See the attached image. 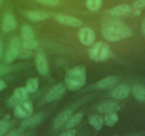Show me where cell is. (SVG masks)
Segmentation results:
<instances>
[{"label":"cell","mask_w":145,"mask_h":136,"mask_svg":"<svg viewBox=\"0 0 145 136\" xmlns=\"http://www.w3.org/2000/svg\"><path fill=\"white\" fill-rule=\"evenodd\" d=\"M133 31L130 26L120 21H112L102 28L103 37L109 42H118L130 37Z\"/></svg>","instance_id":"obj_1"},{"label":"cell","mask_w":145,"mask_h":136,"mask_svg":"<svg viewBox=\"0 0 145 136\" xmlns=\"http://www.w3.org/2000/svg\"><path fill=\"white\" fill-rule=\"evenodd\" d=\"M86 71L83 66H77L68 71L65 78V86L73 92L79 90L86 84Z\"/></svg>","instance_id":"obj_2"},{"label":"cell","mask_w":145,"mask_h":136,"mask_svg":"<svg viewBox=\"0 0 145 136\" xmlns=\"http://www.w3.org/2000/svg\"><path fill=\"white\" fill-rule=\"evenodd\" d=\"M89 50V58L96 62H102L108 59L111 56L110 47L104 41H99L93 44Z\"/></svg>","instance_id":"obj_3"},{"label":"cell","mask_w":145,"mask_h":136,"mask_svg":"<svg viewBox=\"0 0 145 136\" xmlns=\"http://www.w3.org/2000/svg\"><path fill=\"white\" fill-rule=\"evenodd\" d=\"M33 111V106L28 101H25L14 107V116L18 118L24 119L31 116Z\"/></svg>","instance_id":"obj_4"},{"label":"cell","mask_w":145,"mask_h":136,"mask_svg":"<svg viewBox=\"0 0 145 136\" xmlns=\"http://www.w3.org/2000/svg\"><path fill=\"white\" fill-rule=\"evenodd\" d=\"M21 47V42L18 38H14L10 42L9 46L6 52L5 60L8 63H11L18 57Z\"/></svg>","instance_id":"obj_5"},{"label":"cell","mask_w":145,"mask_h":136,"mask_svg":"<svg viewBox=\"0 0 145 136\" xmlns=\"http://www.w3.org/2000/svg\"><path fill=\"white\" fill-rule=\"evenodd\" d=\"M28 92L25 87H18L14 90L12 96L8 100V106L15 107L19 103L25 101L28 98Z\"/></svg>","instance_id":"obj_6"},{"label":"cell","mask_w":145,"mask_h":136,"mask_svg":"<svg viewBox=\"0 0 145 136\" xmlns=\"http://www.w3.org/2000/svg\"><path fill=\"white\" fill-rule=\"evenodd\" d=\"M78 37L83 45L86 46H91L94 44L96 41V35L92 29L89 28H81L78 33Z\"/></svg>","instance_id":"obj_7"},{"label":"cell","mask_w":145,"mask_h":136,"mask_svg":"<svg viewBox=\"0 0 145 136\" xmlns=\"http://www.w3.org/2000/svg\"><path fill=\"white\" fill-rule=\"evenodd\" d=\"M66 92V86L62 84H57L55 85L47 94L45 101L48 103H52L60 99Z\"/></svg>","instance_id":"obj_8"},{"label":"cell","mask_w":145,"mask_h":136,"mask_svg":"<svg viewBox=\"0 0 145 136\" xmlns=\"http://www.w3.org/2000/svg\"><path fill=\"white\" fill-rule=\"evenodd\" d=\"M17 28V21L15 16L10 13L4 16L1 21V29L4 32L8 33L14 31Z\"/></svg>","instance_id":"obj_9"},{"label":"cell","mask_w":145,"mask_h":136,"mask_svg":"<svg viewBox=\"0 0 145 136\" xmlns=\"http://www.w3.org/2000/svg\"><path fill=\"white\" fill-rule=\"evenodd\" d=\"M35 65L39 74L42 76H45L48 73V63L45 54L43 52H39L35 57Z\"/></svg>","instance_id":"obj_10"},{"label":"cell","mask_w":145,"mask_h":136,"mask_svg":"<svg viewBox=\"0 0 145 136\" xmlns=\"http://www.w3.org/2000/svg\"><path fill=\"white\" fill-rule=\"evenodd\" d=\"M43 119L44 116L42 113H38V114L33 115V116H30L26 118H24V120L21 122V127L23 129L35 127V126H38L43 120Z\"/></svg>","instance_id":"obj_11"},{"label":"cell","mask_w":145,"mask_h":136,"mask_svg":"<svg viewBox=\"0 0 145 136\" xmlns=\"http://www.w3.org/2000/svg\"><path fill=\"white\" fill-rule=\"evenodd\" d=\"M55 19L61 24L65 26H69L72 27H79L82 25V21L78 18L74 16L67 15H57L55 16Z\"/></svg>","instance_id":"obj_12"},{"label":"cell","mask_w":145,"mask_h":136,"mask_svg":"<svg viewBox=\"0 0 145 136\" xmlns=\"http://www.w3.org/2000/svg\"><path fill=\"white\" fill-rule=\"evenodd\" d=\"M119 79L116 76H108L96 83V87L99 89H109L114 87L118 83Z\"/></svg>","instance_id":"obj_13"},{"label":"cell","mask_w":145,"mask_h":136,"mask_svg":"<svg viewBox=\"0 0 145 136\" xmlns=\"http://www.w3.org/2000/svg\"><path fill=\"white\" fill-rule=\"evenodd\" d=\"M72 115V111L69 109L64 110L62 113H59L55 119V121H54L53 123L54 128L57 129V130L62 128L64 126L66 125V123H67Z\"/></svg>","instance_id":"obj_14"},{"label":"cell","mask_w":145,"mask_h":136,"mask_svg":"<svg viewBox=\"0 0 145 136\" xmlns=\"http://www.w3.org/2000/svg\"><path fill=\"white\" fill-rule=\"evenodd\" d=\"M130 88L127 84H121L113 89L111 92V96L113 99L117 100L125 99L129 96Z\"/></svg>","instance_id":"obj_15"},{"label":"cell","mask_w":145,"mask_h":136,"mask_svg":"<svg viewBox=\"0 0 145 136\" xmlns=\"http://www.w3.org/2000/svg\"><path fill=\"white\" fill-rule=\"evenodd\" d=\"M120 107L118 104L116 103H104L101 104L97 108L98 112L101 113H116L120 110Z\"/></svg>","instance_id":"obj_16"},{"label":"cell","mask_w":145,"mask_h":136,"mask_svg":"<svg viewBox=\"0 0 145 136\" xmlns=\"http://www.w3.org/2000/svg\"><path fill=\"white\" fill-rule=\"evenodd\" d=\"M25 16L32 21H41L49 18L50 15L46 12L38 11H28L25 13Z\"/></svg>","instance_id":"obj_17"},{"label":"cell","mask_w":145,"mask_h":136,"mask_svg":"<svg viewBox=\"0 0 145 136\" xmlns=\"http://www.w3.org/2000/svg\"><path fill=\"white\" fill-rule=\"evenodd\" d=\"M130 7L127 4H120L113 7L110 10V14L113 16H123L130 11Z\"/></svg>","instance_id":"obj_18"},{"label":"cell","mask_w":145,"mask_h":136,"mask_svg":"<svg viewBox=\"0 0 145 136\" xmlns=\"http://www.w3.org/2000/svg\"><path fill=\"white\" fill-rule=\"evenodd\" d=\"M89 123L95 130H99L103 125V119L97 114H93L89 116Z\"/></svg>","instance_id":"obj_19"},{"label":"cell","mask_w":145,"mask_h":136,"mask_svg":"<svg viewBox=\"0 0 145 136\" xmlns=\"http://www.w3.org/2000/svg\"><path fill=\"white\" fill-rule=\"evenodd\" d=\"M82 118H83V115L81 113H76L73 116H71V118L65 125V128L67 129H70L76 127V126H78L81 123Z\"/></svg>","instance_id":"obj_20"},{"label":"cell","mask_w":145,"mask_h":136,"mask_svg":"<svg viewBox=\"0 0 145 136\" xmlns=\"http://www.w3.org/2000/svg\"><path fill=\"white\" fill-rule=\"evenodd\" d=\"M38 86H39V81L37 78L33 77L27 81L25 88L28 93H35L38 90Z\"/></svg>","instance_id":"obj_21"},{"label":"cell","mask_w":145,"mask_h":136,"mask_svg":"<svg viewBox=\"0 0 145 136\" xmlns=\"http://www.w3.org/2000/svg\"><path fill=\"white\" fill-rule=\"evenodd\" d=\"M133 94L136 99L140 101H145V88L140 85H135L133 88Z\"/></svg>","instance_id":"obj_22"},{"label":"cell","mask_w":145,"mask_h":136,"mask_svg":"<svg viewBox=\"0 0 145 136\" xmlns=\"http://www.w3.org/2000/svg\"><path fill=\"white\" fill-rule=\"evenodd\" d=\"M118 120V116L116 113H108L103 118V123L108 127L114 126Z\"/></svg>","instance_id":"obj_23"},{"label":"cell","mask_w":145,"mask_h":136,"mask_svg":"<svg viewBox=\"0 0 145 136\" xmlns=\"http://www.w3.org/2000/svg\"><path fill=\"white\" fill-rule=\"evenodd\" d=\"M21 33V36L24 40H30L34 38V31L29 25L23 26Z\"/></svg>","instance_id":"obj_24"},{"label":"cell","mask_w":145,"mask_h":136,"mask_svg":"<svg viewBox=\"0 0 145 136\" xmlns=\"http://www.w3.org/2000/svg\"><path fill=\"white\" fill-rule=\"evenodd\" d=\"M86 5L90 11H98L102 6V0H86Z\"/></svg>","instance_id":"obj_25"},{"label":"cell","mask_w":145,"mask_h":136,"mask_svg":"<svg viewBox=\"0 0 145 136\" xmlns=\"http://www.w3.org/2000/svg\"><path fill=\"white\" fill-rule=\"evenodd\" d=\"M23 47L25 49L29 50H35L38 47V42L34 38L30 40H24L23 42Z\"/></svg>","instance_id":"obj_26"},{"label":"cell","mask_w":145,"mask_h":136,"mask_svg":"<svg viewBox=\"0 0 145 136\" xmlns=\"http://www.w3.org/2000/svg\"><path fill=\"white\" fill-rule=\"evenodd\" d=\"M10 128V124L7 120H0V136L7 134Z\"/></svg>","instance_id":"obj_27"},{"label":"cell","mask_w":145,"mask_h":136,"mask_svg":"<svg viewBox=\"0 0 145 136\" xmlns=\"http://www.w3.org/2000/svg\"><path fill=\"white\" fill-rule=\"evenodd\" d=\"M31 55H32V52L29 50L24 48V50L20 49L18 57H19L20 58H22V59H28V58H31Z\"/></svg>","instance_id":"obj_28"},{"label":"cell","mask_w":145,"mask_h":136,"mask_svg":"<svg viewBox=\"0 0 145 136\" xmlns=\"http://www.w3.org/2000/svg\"><path fill=\"white\" fill-rule=\"evenodd\" d=\"M40 4L49 7H56L59 4V0H37Z\"/></svg>","instance_id":"obj_29"},{"label":"cell","mask_w":145,"mask_h":136,"mask_svg":"<svg viewBox=\"0 0 145 136\" xmlns=\"http://www.w3.org/2000/svg\"><path fill=\"white\" fill-rule=\"evenodd\" d=\"M24 133V129L21 128H18L15 129V130H11V132H9L8 133H7V135L8 136H21L23 135Z\"/></svg>","instance_id":"obj_30"},{"label":"cell","mask_w":145,"mask_h":136,"mask_svg":"<svg viewBox=\"0 0 145 136\" xmlns=\"http://www.w3.org/2000/svg\"><path fill=\"white\" fill-rule=\"evenodd\" d=\"M10 69H11V67L8 65L0 64V76L7 74L9 72Z\"/></svg>","instance_id":"obj_31"},{"label":"cell","mask_w":145,"mask_h":136,"mask_svg":"<svg viewBox=\"0 0 145 136\" xmlns=\"http://www.w3.org/2000/svg\"><path fill=\"white\" fill-rule=\"evenodd\" d=\"M133 7L136 9H141L145 7V0H137L133 4Z\"/></svg>","instance_id":"obj_32"},{"label":"cell","mask_w":145,"mask_h":136,"mask_svg":"<svg viewBox=\"0 0 145 136\" xmlns=\"http://www.w3.org/2000/svg\"><path fill=\"white\" fill-rule=\"evenodd\" d=\"M76 130L70 128L68 130H67V131H65L62 133H61L60 135L61 136H74L75 135H76Z\"/></svg>","instance_id":"obj_33"},{"label":"cell","mask_w":145,"mask_h":136,"mask_svg":"<svg viewBox=\"0 0 145 136\" xmlns=\"http://www.w3.org/2000/svg\"><path fill=\"white\" fill-rule=\"evenodd\" d=\"M7 84H6L4 81H2L1 79H0V92L2 90H4V89H6V88H7Z\"/></svg>","instance_id":"obj_34"},{"label":"cell","mask_w":145,"mask_h":136,"mask_svg":"<svg viewBox=\"0 0 145 136\" xmlns=\"http://www.w3.org/2000/svg\"><path fill=\"white\" fill-rule=\"evenodd\" d=\"M3 55V44H2V41L0 39V58H1Z\"/></svg>","instance_id":"obj_35"},{"label":"cell","mask_w":145,"mask_h":136,"mask_svg":"<svg viewBox=\"0 0 145 136\" xmlns=\"http://www.w3.org/2000/svg\"><path fill=\"white\" fill-rule=\"evenodd\" d=\"M142 29L143 33L145 35V18L144 19V21H142Z\"/></svg>","instance_id":"obj_36"},{"label":"cell","mask_w":145,"mask_h":136,"mask_svg":"<svg viewBox=\"0 0 145 136\" xmlns=\"http://www.w3.org/2000/svg\"><path fill=\"white\" fill-rule=\"evenodd\" d=\"M1 0H0V2H1Z\"/></svg>","instance_id":"obj_37"}]
</instances>
